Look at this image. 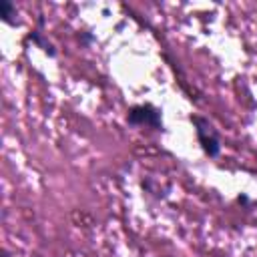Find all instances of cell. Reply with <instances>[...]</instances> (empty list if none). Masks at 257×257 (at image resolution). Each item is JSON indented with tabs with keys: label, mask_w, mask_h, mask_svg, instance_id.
<instances>
[{
	"label": "cell",
	"mask_w": 257,
	"mask_h": 257,
	"mask_svg": "<svg viewBox=\"0 0 257 257\" xmlns=\"http://www.w3.org/2000/svg\"><path fill=\"white\" fill-rule=\"evenodd\" d=\"M193 124H195V131H197V139L203 147V151L209 155V157H217L219 151H221V145H219V135L217 131L213 128V124L203 118V116H191Z\"/></svg>",
	"instance_id": "obj_1"
},
{
	"label": "cell",
	"mask_w": 257,
	"mask_h": 257,
	"mask_svg": "<svg viewBox=\"0 0 257 257\" xmlns=\"http://www.w3.org/2000/svg\"><path fill=\"white\" fill-rule=\"evenodd\" d=\"M126 120L135 126H153V128H161L163 120H161V112L151 106V104H137L128 110Z\"/></svg>",
	"instance_id": "obj_2"
},
{
	"label": "cell",
	"mask_w": 257,
	"mask_h": 257,
	"mask_svg": "<svg viewBox=\"0 0 257 257\" xmlns=\"http://www.w3.org/2000/svg\"><path fill=\"white\" fill-rule=\"evenodd\" d=\"M0 16H2V20L4 22H14V18L12 16H16V8H14V4L12 2H8V0H2L0 2Z\"/></svg>",
	"instance_id": "obj_3"
},
{
	"label": "cell",
	"mask_w": 257,
	"mask_h": 257,
	"mask_svg": "<svg viewBox=\"0 0 257 257\" xmlns=\"http://www.w3.org/2000/svg\"><path fill=\"white\" fill-rule=\"evenodd\" d=\"M32 40H34V42H36V44H38L46 54H50V56H54V54H56V52H54V46H52L48 40H44L40 32H34V34H32Z\"/></svg>",
	"instance_id": "obj_4"
}]
</instances>
